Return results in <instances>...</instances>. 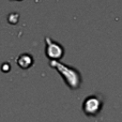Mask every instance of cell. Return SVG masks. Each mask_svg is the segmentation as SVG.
<instances>
[{
    "label": "cell",
    "mask_w": 122,
    "mask_h": 122,
    "mask_svg": "<svg viewBox=\"0 0 122 122\" xmlns=\"http://www.w3.org/2000/svg\"><path fill=\"white\" fill-rule=\"evenodd\" d=\"M102 101L97 95H90L84 101L82 110L88 116H95L102 108Z\"/></svg>",
    "instance_id": "3"
},
{
    "label": "cell",
    "mask_w": 122,
    "mask_h": 122,
    "mask_svg": "<svg viewBox=\"0 0 122 122\" xmlns=\"http://www.w3.org/2000/svg\"><path fill=\"white\" fill-rule=\"evenodd\" d=\"M46 42V48H45V54L51 59V61H58L61 59V57L64 54V49L59 43L54 42L51 39L45 38Z\"/></svg>",
    "instance_id": "2"
},
{
    "label": "cell",
    "mask_w": 122,
    "mask_h": 122,
    "mask_svg": "<svg viewBox=\"0 0 122 122\" xmlns=\"http://www.w3.org/2000/svg\"><path fill=\"white\" fill-rule=\"evenodd\" d=\"M49 65L51 67H54V69H56L62 75L65 82H66L67 86L71 89H77L80 86V84H81V76L78 73V71H76L74 67L62 64L59 61H51Z\"/></svg>",
    "instance_id": "1"
},
{
    "label": "cell",
    "mask_w": 122,
    "mask_h": 122,
    "mask_svg": "<svg viewBox=\"0 0 122 122\" xmlns=\"http://www.w3.org/2000/svg\"><path fill=\"white\" fill-rule=\"evenodd\" d=\"M33 63V60H32V57L29 55H21L20 57L18 58V65L23 69H28L29 66H31V64Z\"/></svg>",
    "instance_id": "4"
}]
</instances>
